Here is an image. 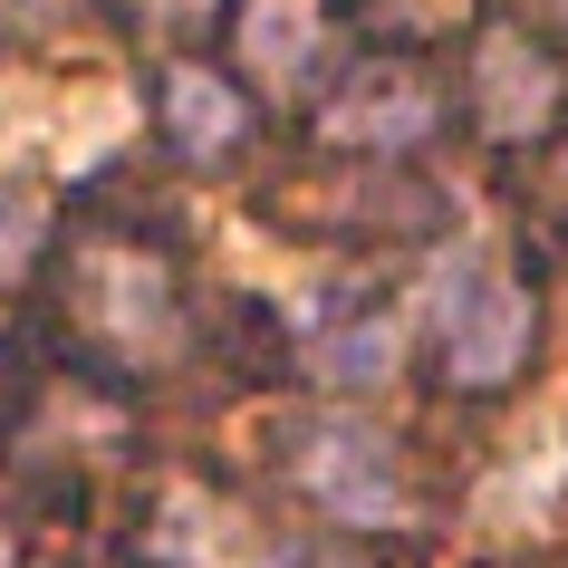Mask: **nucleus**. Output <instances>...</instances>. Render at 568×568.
I'll return each mask as SVG.
<instances>
[{"instance_id":"9b49d317","label":"nucleus","mask_w":568,"mask_h":568,"mask_svg":"<svg viewBox=\"0 0 568 568\" xmlns=\"http://www.w3.org/2000/svg\"><path fill=\"white\" fill-rule=\"evenodd\" d=\"M463 0H395V20H453Z\"/></svg>"},{"instance_id":"20e7f679","label":"nucleus","mask_w":568,"mask_h":568,"mask_svg":"<svg viewBox=\"0 0 568 568\" xmlns=\"http://www.w3.org/2000/svg\"><path fill=\"white\" fill-rule=\"evenodd\" d=\"M473 88H481V125L491 135H530L549 106H559V78H549V59H539L520 30L501 39H481V68H473Z\"/></svg>"},{"instance_id":"6e6552de","label":"nucleus","mask_w":568,"mask_h":568,"mask_svg":"<svg viewBox=\"0 0 568 568\" xmlns=\"http://www.w3.org/2000/svg\"><path fill=\"white\" fill-rule=\"evenodd\" d=\"M395 318H357V328H337L308 347V366H318V386H386L395 376Z\"/></svg>"},{"instance_id":"7ed1b4c3","label":"nucleus","mask_w":568,"mask_h":568,"mask_svg":"<svg viewBox=\"0 0 568 568\" xmlns=\"http://www.w3.org/2000/svg\"><path fill=\"white\" fill-rule=\"evenodd\" d=\"M434 135V88H415V78H357V88L328 106V145H376V154H405Z\"/></svg>"},{"instance_id":"f03ea898","label":"nucleus","mask_w":568,"mask_h":568,"mask_svg":"<svg viewBox=\"0 0 568 568\" xmlns=\"http://www.w3.org/2000/svg\"><path fill=\"white\" fill-rule=\"evenodd\" d=\"M300 491L328 520H347V530H386V520H405V463H395V444L376 434V424H308L300 434Z\"/></svg>"},{"instance_id":"1a4fd4ad","label":"nucleus","mask_w":568,"mask_h":568,"mask_svg":"<svg viewBox=\"0 0 568 568\" xmlns=\"http://www.w3.org/2000/svg\"><path fill=\"white\" fill-rule=\"evenodd\" d=\"M39 251V193H20V183H0V280H20Z\"/></svg>"},{"instance_id":"9d476101","label":"nucleus","mask_w":568,"mask_h":568,"mask_svg":"<svg viewBox=\"0 0 568 568\" xmlns=\"http://www.w3.org/2000/svg\"><path fill=\"white\" fill-rule=\"evenodd\" d=\"M39 20H49V0H0V39H10V30H39Z\"/></svg>"},{"instance_id":"f257e3e1","label":"nucleus","mask_w":568,"mask_h":568,"mask_svg":"<svg viewBox=\"0 0 568 568\" xmlns=\"http://www.w3.org/2000/svg\"><path fill=\"white\" fill-rule=\"evenodd\" d=\"M444 366L463 386H510V366L530 357V290L491 261V241H463L453 261H434V300H424Z\"/></svg>"},{"instance_id":"ddd939ff","label":"nucleus","mask_w":568,"mask_h":568,"mask_svg":"<svg viewBox=\"0 0 568 568\" xmlns=\"http://www.w3.org/2000/svg\"><path fill=\"white\" fill-rule=\"evenodd\" d=\"M308 568H357V559H337V549H318V559H308Z\"/></svg>"},{"instance_id":"f8f14e48","label":"nucleus","mask_w":568,"mask_h":568,"mask_svg":"<svg viewBox=\"0 0 568 568\" xmlns=\"http://www.w3.org/2000/svg\"><path fill=\"white\" fill-rule=\"evenodd\" d=\"M154 10H164V20H203L212 0H154Z\"/></svg>"},{"instance_id":"423d86ee","label":"nucleus","mask_w":568,"mask_h":568,"mask_svg":"<svg viewBox=\"0 0 568 568\" xmlns=\"http://www.w3.org/2000/svg\"><path fill=\"white\" fill-rule=\"evenodd\" d=\"M318 49V0H251L241 10V68H261L270 88H290Z\"/></svg>"},{"instance_id":"4468645a","label":"nucleus","mask_w":568,"mask_h":568,"mask_svg":"<svg viewBox=\"0 0 568 568\" xmlns=\"http://www.w3.org/2000/svg\"><path fill=\"white\" fill-rule=\"evenodd\" d=\"M0 568H10V549H0Z\"/></svg>"},{"instance_id":"39448f33","label":"nucleus","mask_w":568,"mask_h":568,"mask_svg":"<svg viewBox=\"0 0 568 568\" xmlns=\"http://www.w3.org/2000/svg\"><path fill=\"white\" fill-rule=\"evenodd\" d=\"M88 280L106 290V300H97V318H106L125 347H174V300H164V270L125 261V251H97Z\"/></svg>"},{"instance_id":"0eeeda50","label":"nucleus","mask_w":568,"mask_h":568,"mask_svg":"<svg viewBox=\"0 0 568 568\" xmlns=\"http://www.w3.org/2000/svg\"><path fill=\"white\" fill-rule=\"evenodd\" d=\"M164 116H174V145L183 154H232L241 145V97L222 88V78H212V68H174V78H164Z\"/></svg>"}]
</instances>
